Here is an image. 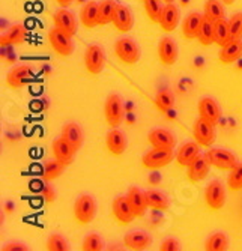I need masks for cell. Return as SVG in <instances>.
<instances>
[{"label":"cell","mask_w":242,"mask_h":251,"mask_svg":"<svg viewBox=\"0 0 242 251\" xmlns=\"http://www.w3.org/2000/svg\"><path fill=\"white\" fill-rule=\"evenodd\" d=\"M2 251H29V247L21 242H9L2 247Z\"/></svg>","instance_id":"obj_43"},{"label":"cell","mask_w":242,"mask_h":251,"mask_svg":"<svg viewBox=\"0 0 242 251\" xmlns=\"http://www.w3.org/2000/svg\"><path fill=\"white\" fill-rule=\"evenodd\" d=\"M98 6H99V3L95 2V0H89V2H86L83 5V8L80 11V21L86 29H94V27L99 26Z\"/></svg>","instance_id":"obj_26"},{"label":"cell","mask_w":242,"mask_h":251,"mask_svg":"<svg viewBox=\"0 0 242 251\" xmlns=\"http://www.w3.org/2000/svg\"><path fill=\"white\" fill-rule=\"evenodd\" d=\"M197 110H199V118L217 125L219 118H221V108H219L218 102L211 98V97H205L199 101V105H197Z\"/></svg>","instance_id":"obj_16"},{"label":"cell","mask_w":242,"mask_h":251,"mask_svg":"<svg viewBox=\"0 0 242 251\" xmlns=\"http://www.w3.org/2000/svg\"><path fill=\"white\" fill-rule=\"evenodd\" d=\"M63 169H65V166L60 161H57L56 158L50 159V161H47L42 167V179L46 182H51L63 173Z\"/></svg>","instance_id":"obj_35"},{"label":"cell","mask_w":242,"mask_h":251,"mask_svg":"<svg viewBox=\"0 0 242 251\" xmlns=\"http://www.w3.org/2000/svg\"><path fill=\"white\" fill-rule=\"evenodd\" d=\"M104 116L110 128H119L125 118V107L121 95L110 94L104 104Z\"/></svg>","instance_id":"obj_1"},{"label":"cell","mask_w":242,"mask_h":251,"mask_svg":"<svg viewBox=\"0 0 242 251\" xmlns=\"http://www.w3.org/2000/svg\"><path fill=\"white\" fill-rule=\"evenodd\" d=\"M199 42L203 45V47H209V45L215 44L214 41V23L209 21V20H203V25L200 27V32H199V36H197Z\"/></svg>","instance_id":"obj_36"},{"label":"cell","mask_w":242,"mask_h":251,"mask_svg":"<svg viewBox=\"0 0 242 251\" xmlns=\"http://www.w3.org/2000/svg\"><path fill=\"white\" fill-rule=\"evenodd\" d=\"M211 164L208 163V159L205 155H199L194 161L187 167V177L191 184H197V182H202L203 179L208 177L209 175Z\"/></svg>","instance_id":"obj_17"},{"label":"cell","mask_w":242,"mask_h":251,"mask_svg":"<svg viewBox=\"0 0 242 251\" xmlns=\"http://www.w3.org/2000/svg\"><path fill=\"white\" fill-rule=\"evenodd\" d=\"M32 78H33V68L29 65H20V66H14L6 74V84L11 89H21Z\"/></svg>","instance_id":"obj_11"},{"label":"cell","mask_w":242,"mask_h":251,"mask_svg":"<svg viewBox=\"0 0 242 251\" xmlns=\"http://www.w3.org/2000/svg\"><path fill=\"white\" fill-rule=\"evenodd\" d=\"M164 3H174V0H163Z\"/></svg>","instance_id":"obj_47"},{"label":"cell","mask_w":242,"mask_h":251,"mask_svg":"<svg viewBox=\"0 0 242 251\" xmlns=\"http://www.w3.org/2000/svg\"><path fill=\"white\" fill-rule=\"evenodd\" d=\"M81 250L83 251H102L104 250V241L98 233H89L83 239Z\"/></svg>","instance_id":"obj_39"},{"label":"cell","mask_w":242,"mask_h":251,"mask_svg":"<svg viewBox=\"0 0 242 251\" xmlns=\"http://www.w3.org/2000/svg\"><path fill=\"white\" fill-rule=\"evenodd\" d=\"M199 155H200V145L195 140L187 142L176 152V163L181 167H188Z\"/></svg>","instance_id":"obj_21"},{"label":"cell","mask_w":242,"mask_h":251,"mask_svg":"<svg viewBox=\"0 0 242 251\" xmlns=\"http://www.w3.org/2000/svg\"><path fill=\"white\" fill-rule=\"evenodd\" d=\"M178 45H176L174 39L170 36H164L158 42V57L160 62L166 66H171L178 60Z\"/></svg>","instance_id":"obj_14"},{"label":"cell","mask_w":242,"mask_h":251,"mask_svg":"<svg viewBox=\"0 0 242 251\" xmlns=\"http://www.w3.org/2000/svg\"><path fill=\"white\" fill-rule=\"evenodd\" d=\"M56 2L60 8H68L70 5H73L74 0H56Z\"/></svg>","instance_id":"obj_45"},{"label":"cell","mask_w":242,"mask_h":251,"mask_svg":"<svg viewBox=\"0 0 242 251\" xmlns=\"http://www.w3.org/2000/svg\"><path fill=\"white\" fill-rule=\"evenodd\" d=\"M221 2H223L224 5H233V3H235V0H221Z\"/></svg>","instance_id":"obj_46"},{"label":"cell","mask_w":242,"mask_h":251,"mask_svg":"<svg viewBox=\"0 0 242 251\" xmlns=\"http://www.w3.org/2000/svg\"><path fill=\"white\" fill-rule=\"evenodd\" d=\"M115 53L119 57L121 62H123L125 65H136L140 60L142 51L139 44L131 39V38H119L115 44Z\"/></svg>","instance_id":"obj_3"},{"label":"cell","mask_w":242,"mask_h":251,"mask_svg":"<svg viewBox=\"0 0 242 251\" xmlns=\"http://www.w3.org/2000/svg\"><path fill=\"white\" fill-rule=\"evenodd\" d=\"M48 42L51 45V49L62 57H68L74 51L73 36L63 33L57 27H54L48 32Z\"/></svg>","instance_id":"obj_8"},{"label":"cell","mask_w":242,"mask_h":251,"mask_svg":"<svg viewBox=\"0 0 242 251\" xmlns=\"http://www.w3.org/2000/svg\"><path fill=\"white\" fill-rule=\"evenodd\" d=\"M26 27L18 23V25H14L5 35H2L0 44H2V47H6V45H21L26 41Z\"/></svg>","instance_id":"obj_29"},{"label":"cell","mask_w":242,"mask_h":251,"mask_svg":"<svg viewBox=\"0 0 242 251\" xmlns=\"http://www.w3.org/2000/svg\"><path fill=\"white\" fill-rule=\"evenodd\" d=\"M205 158L212 167L223 172H230L238 164L236 155L227 149H208L205 152Z\"/></svg>","instance_id":"obj_4"},{"label":"cell","mask_w":242,"mask_h":251,"mask_svg":"<svg viewBox=\"0 0 242 251\" xmlns=\"http://www.w3.org/2000/svg\"><path fill=\"white\" fill-rule=\"evenodd\" d=\"M205 203L211 211H219L226 203V190L219 180L214 179L205 188Z\"/></svg>","instance_id":"obj_7"},{"label":"cell","mask_w":242,"mask_h":251,"mask_svg":"<svg viewBox=\"0 0 242 251\" xmlns=\"http://www.w3.org/2000/svg\"><path fill=\"white\" fill-rule=\"evenodd\" d=\"M123 245L128 250H133V251H143L147 250L152 245V236L143 230H133V232H128L123 236Z\"/></svg>","instance_id":"obj_18"},{"label":"cell","mask_w":242,"mask_h":251,"mask_svg":"<svg viewBox=\"0 0 242 251\" xmlns=\"http://www.w3.org/2000/svg\"><path fill=\"white\" fill-rule=\"evenodd\" d=\"M113 25L122 33H126L134 27L133 12H131V9L126 5H118V9L113 17Z\"/></svg>","instance_id":"obj_23"},{"label":"cell","mask_w":242,"mask_h":251,"mask_svg":"<svg viewBox=\"0 0 242 251\" xmlns=\"http://www.w3.org/2000/svg\"><path fill=\"white\" fill-rule=\"evenodd\" d=\"M97 215V201L91 194H83L75 200L74 218L80 226H86L94 221Z\"/></svg>","instance_id":"obj_2"},{"label":"cell","mask_w":242,"mask_h":251,"mask_svg":"<svg viewBox=\"0 0 242 251\" xmlns=\"http://www.w3.org/2000/svg\"><path fill=\"white\" fill-rule=\"evenodd\" d=\"M147 142L152 148L157 149H170L176 148V137L164 128H155L147 134Z\"/></svg>","instance_id":"obj_12"},{"label":"cell","mask_w":242,"mask_h":251,"mask_svg":"<svg viewBox=\"0 0 242 251\" xmlns=\"http://www.w3.org/2000/svg\"><path fill=\"white\" fill-rule=\"evenodd\" d=\"M118 2L116 0H101L98 6V21L99 26H107L110 23H113L115 12L118 9Z\"/></svg>","instance_id":"obj_31"},{"label":"cell","mask_w":242,"mask_h":251,"mask_svg":"<svg viewBox=\"0 0 242 251\" xmlns=\"http://www.w3.org/2000/svg\"><path fill=\"white\" fill-rule=\"evenodd\" d=\"M153 101H155L157 108L163 113H167L174 105V97L171 92H169V90H160V92L155 95V100Z\"/></svg>","instance_id":"obj_37"},{"label":"cell","mask_w":242,"mask_h":251,"mask_svg":"<svg viewBox=\"0 0 242 251\" xmlns=\"http://www.w3.org/2000/svg\"><path fill=\"white\" fill-rule=\"evenodd\" d=\"M105 145H107V149L110 153L115 156H121L126 151V137L121 129L112 128L107 132Z\"/></svg>","instance_id":"obj_20"},{"label":"cell","mask_w":242,"mask_h":251,"mask_svg":"<svg viewBox=\"0 0 242 251\" xmlns=\"http://www.w3.org/2000/svg\"><path fill=\"white\" fill-rule=\"evenodd\" d=\"M193 135L194 140L203 148H211L215 142V125L199 118L195 119L193 126Z\"/></svg>","instance_id":"obj_9"},{"label":"cell","mask_w":242,"mask_h":251,"mask_svg":"<svg viewBox=\"0 0 242 251\" xmlns=\"http://www.w3.org/2000/svg\"><path fill=\"white\" fill-rule=\"evenodd\" d=\"M227 248H229V238L223 232L212 233L205 242L206 251H226Z\"/></svg>","instance_id":"obj_33"},{"label":"cell","mask_w":242,"mask_h":251,"mask_svg":"<svg viewBox=\"0 0 242 251\" xmlns=\"http://www.w3.org/2000/svg\"><path fill=\"white\" fill-rule=\"evenodd\" d=\"M163 0H143V6H145V12L147 15V18L155 23V25H160L161 17H163V11L164 6L161 5Z\"/></svg>","instance_id":"obj_34"},{"label":"cell","mask_w":242,"mask_h":251,"mask_svg":"<svg viewBox=\"0 0 242 251\" xmlns=\"http://www.w3.org/2000/svg\"><path fill=\"white\" fill-rule=\"evenodd\" d=\"M179 20H181V14L179 9L174 3H166L164 5V11H163V17L160 21V26L164 32L170 33L173 32L179 25Z\"/></svg>","instance_id":"obj_24"},{"label":"cell","mask_w":242,"mask_h":251,"mask_svg":"<svg viewBox=\"0 0 242 251\" xmlns=\"http://www.w3.org/2000/svg\"><path fill=\"white\" fill-rule=\"evenodd\" d=\"M146 194V201H147V208L153 211H160L164 212L170 208V200L169 197L160 191V190H147L145 191Z\"/></svg>","instance_id":"obj_28"},{"label":"cell","mask_w":242,"mask_h":251,"mask_svg":"<svg viewBox=\"0 0 242 251\" xmlns=\"http://www.w3.org/2000/svg\"><path fill=\"white\" fill-rule=\"evenodd\" d=\"M125 196H126L129 204H131V208H133V211H134L136 218L143 217L146 214V211H147L146 194L140 188H137V187H131V188H128Z\"/></svg>","instance_id":"obj_22"},{"label":"cell","mask_w":242,"mask_h":251,"mask_svg":"<svg viewBox=\"0 0 242 251\" xmlns=\"http://www.w3.org/2000/svg\"><path fill=\"white\" fill-rule=\"evenodd\" d=\"M242 57V39L230 41L227 45L221 47L218 53V59L224 65H232Z\"/></svg>","instance_id":"obj_25"},{"label":"cell","mask_w":242,"mask_h":251,"mask_svg":"<svg viewBox=\"0 0 242 251\" xmlns=\"http://www.w3.org/2000/svg\"><path fill=\"white\" fill-rule=\"evenodd\" d=\"M51 151L53 155L57 161H60L65 167H68L73 164L74 161V155H75V149L63 139V137H57L56 140H53L51 143Z\"/></svg>","instance_id":"obj_15"},{"label":"cell","mask_w":242,"mask_h":251,"mask_svg":"<svg viewBox=\"0 0 242 251\" xmlns=\"http://www.w3.org/2000/svg\"><path fill=\"white\" fill-rule=\"evenodd\" d=\"M227 187L230 191L242 190V163H238L227 176Z\"/></svg>","instance_id":"obj_38"},{"label":"cell","mask_w":242,"mask_h":251,"mask_svg":"<svg viewBox=\"0 0 242 251\" xmlns=\"http://www.w3.org/2000/svg\"><path fill=\"white\" fill-rule=\"evenodd\" d=\"M161 251H179L181 250V244L178 239L174 238H167L161 242V247H160Z\"/></svg>","instance_id":"obj_42"},{"label":"cell","mask_w":242,"mask_h":251,"mask_svg":"<svg viewBox=\"0 0 242 251\" xmlns=\"http://www.w3.org/2000/svg\"><path fill=\"white\" fill-rule=\"evenodd\" d=\"M176 155L170 149H157L153 148L152 151L146 152L142 158V164L147 170H160L166 166H169Z\"/></svg>","instance_id":"obj_5"},{"label":"cell","mask_w":242,"mask_h":251,"mask_svg":"<svg viewBox=\"0 0 242 251\" xmlns=\"http://www.w3.org/2000/svg\"><path fill=\"white\" fill-rule=\"evenodd\" d=\"M142 2H143V0H142Z\"/></svg>","instance_id":"obj_48"},{"label":"cell","mask_w":242,"mask_h":251,"mask_svg":"<svg viewBox=\"0 0 242 251\" xmlns=\"http://www.w3.org/2000/svg\"><path fill=\"white\" fill-rule=\"evenodd\" d=\"M203 20H205V15L203 14H199V12H190L184 23H182V36L188 41H193L199 36V32H200V27L203 25Z\"/></svg>","instance_id":"obj_19"},{"label":"cell","mask_w":242,"mask_h":251,"mask_svg":"<svg viewBox=\"0 0 242 251\" xmlns=\"http://www.w3.org/2000/svg\"><path fill=\"white\" fill-rule=\"evenodd\" d=\"M42 196H44V199H46L48 203H53V201H54V199H56L54 190H53L50 185H47L46 188H44V191H42Z\"/></svg>","instance_id":"obj_44"},{"label":"cell","mask_w":242,"mask_h":251,"mask_svg":"<svg viewBox=\"0 0 242 251\" xmlns=\"http://www.w3.org/2000/svg\"><path fill=\"white\" fill-rule=\"evenodd\" d=\"M214 41L218 47H224V45H227L232 41L229 20L221 18L214 23Z\"/></svg>","instance_id":"obj_30"},{"label":"cell","mask_w":242,"mask_h":251,"mask_svg":"<svg viewBox=\"0 0 242 251\" xmlns=\"http://www.w3.org/2000/svg\"><path fill=\"white\" fill-rule=\"evenodd\" d=\"M229 27H230L232 41L242 39V12H235L229 18Z\"/></svg>","instance_id":"obj_40"},{"label":"cell","mask_w":242,"mask_h":251,"mask_svg":"<svg viewBox=\"0 0 242 251\" xmlns=\"http://www.w3.org/2000/svg\"><path fill=\"white\" fill-rule=\"evenodd\" d=\"M62 137L75 149V152L81 149L84 137H83V131L78 124H75V122L65 124L62 128Z\"/></svg>","instance_id":"obj_27"},{"label":"cell","mask_w":242,"mask_h":251,"mask_svg":"<svg viewBox=\"0 0 242 251\" xmlns=\"http://www.w3.org/2000/svg\"><path fill=\"white\" fill-rule=\"evenodd\" d=\"M105 65V53L104 49L98 44H92L86 49L84 51V68L86 71L92 74V75H98L102 73Z\"/></svg>","instance_id":"obj_6"},{"label":"cell","mask_w":242,"mask_h":251,"mask_svg":"<svg viewBox=\"0 0 242 251\" xmlns=\"http://www.w3.org/2000/svg\"><path fill=\"white\" fill-rule=\"evenodd\" d=\"M53 21H54V27H57L59 30L70 36H74L78 30V23L75 15L67 8L57 9L53 15Z\"/></svg>","instance_id":"obj_10"},{"label":"cell","mask_w":242,"mask_h":251,"mask_svg":"<svg viewBox=\"0 0 242 251\" xmlns=\"http://www.w3.org/2000/svg\"><path fill=\"white\" fill-rule=\"evenodd\" d=\"M47 250L48 251H68L70 250V244L65 239L62 235H51L47 239Z\"/></svg>","instance_id":"obj_41"},{"label":"cell","mask_w":242,"mask_h":251,"mask_svg":"<svg viewBox=\"0 0 242 251\" xmlns=\"http://www.w3.org/2000/svg\"><path fill=\"white\" fill-rule=\"evenodd\" d=\"M203 15L206 20L215 23V21L226 17V11L219 0H206L203 5Z\"/></svg>","instance_id":"obj_32"},{"label":"cell","mask_w":242,"mask_h":251,"mask_svg":"<svg viewBox=\"0 0 242 251\" xmlns=\"http://www.w3.org/2000/svg\"><path fill=\"white\" fill-rule=\"evenodd\" d=\"M112 212L116 218V221L121 224V226H126L129 224L136 218L134 215V211L131 208V204L126 199V196H121V197H116L112 203Z\"/></svg>","instance_id":"obj_13"}]
</instances>
